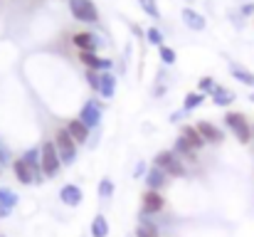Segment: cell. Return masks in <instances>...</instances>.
Wrapping results in <instances>:
<instances>
[{"instance_id":"obj_1","label":"cell","mask_w":254,"mask_h":237,"mask_svg":"<svg viewBox=\"0 0 254 237\" xmlns=\"http://www.w3.org/2000/svg\"><path fill=\"white\" fill-rule=\"evenodd\" d=\"M222 124H225L227 134L235 136L237 144H242V146H250V144H252V124H250V119H247L245 111L227 109V111L222 114Z\"/></svg>"},{"instance_id":"obj_2","label":"cell","mask_w":254,"mask_h":237,"mask_svg":"<svg viewBox=\"0 0 254 237\" xmlns=\"http://www.w3.org/2000/svg\"><path fill=\"white\" fill-rule=\"evenodd\" d=\"M52 141H55V149H57V154H60L62 165H74V163H77V156H79V146H77V141H74V139L67 134V129H64V126L55 131Z\"/></svg>"},{"instance_id":"obj_3","label":"cell","mask_w":254,"mask_h":237,"mask_svg":"<svg viewBox=\"0 0 254 237\" xmlns=\"http://www.w3.org/2000/svg\"><path fill=\"white\" fill-rule=\"evenodd\" d=\"M153 165L163 168L170 178H185V175H188L185 160L178 156L173 149H163V151H158V154H156V158H153Z\"/></svg>"},{"instance_id":"obj_4","label":"cell","mask_w":254,"mask_h":237,"mask_svg":"<svg viewBox=\"0 0 254 237\" xmlns=\"http://www.w3.org/2000/svg\"><path fill=\"white\" fill-rule=\"evenodd\" d=\"M40 163H42V173L45 178H57L60 170H62V160H60V154L55 149V141L47 139L40 144Z\"/></svg>"},{"instance_id":"obj_5","label":"cell","mask_w":254,"mask_h":237,"mask_svg":"<svg viewBox=\"0 0 254 237\" xmlns=\"http://www.w3.org/2000/svg\"><path fill=\"white\" fill-rule=\"evenodd\" d=\"M77 119L84 124L86 129H99L101 126V119H104V104L96 99V96H91V99H86L84 104H82V109H79V114H77Z\"/></svg>"},{"instance_id":"obj_6","label":"cell","mask_w":254,"mask_h":237,"mask_svg":"<svg viewBox=\"0 0 254 237\" xmlns=\"http://www.w3.org/2000/svg\"><path fill=\"white\" fill-rule=\"evenodd\" d=\"M67 5H69V12L77 22H84V25L99 22V7L94 0H67Z\"/></svg>"},{"instance_id":"obj_7","label":"cell","mask_w":254,"mask_h":237,"mask_svg":"<svg viewBox=\"0 0 254 237\" xmlns=\"http://www.w3.org/2000/svg\"><path fill=\"white\" fill-rule=\"evenodd\" d=\"M163 210H166V198H163L161 190H146L141 195V215L153 218V215H158Z\"/></svg>"},{"instance_id":"obj_8","label":"cell","mask_w":254,"mask_h":237,"mask_svg":"<svg viewBox=\"0 0 254 237\" xmlns=\"http://www.w3.org/2000/svg\"><path fill=\"white\" fill-rule=\"evenodd\" d=\"M72 45L79 50V52H99L101 47V37L91 30H79L72 35Z\"/></svg>"},{"instance_id":"obj_9","label":"cell","mask_w":254,"mask_h":237,"mask_svg":"<svg viewBox=\"0 0 254 237\" xmlns=\"http://www.w3.org/2000/svg\"><path fill=\"white\" fill-rule=\"evenodd\" d=\"M79 62L84 65V70H94V72H111L114 60L101 57L99 52H79Z\"/></svg>"},{"instance_id":"obj_10","label":"cell","mask_w":254,"mask_h":237,"mask_svg":"<svg viewBox=\"0 0 254 237\" xmlns=\"http://www.w3.org/2000/svg\"><path fill=\"white\" fill-rule=\"evenodd\" d=\"M180 20H183V25H185L188 30H192V32H202V30L207 27L205 15H202L200 10H195V7H183V10H180Z\"/></svg>"},{"instance_id":"obj_11","label":"cell","mask_w":254,"mask_h":237,"mask_svg":"<svg viewBox=\"0 0 254 237\" xmlns=\"http://www.w3.org/2000/svg\"><path fill=\"white\" fill-rule=\"evenodd\" d=\"M197 126V131L202 134V139H205V144H212V146H220L225 139H227V134L217 126V124H212V121H197L195 124Z\"/></svg>"},{"instance_id":"obj_12","label":"cell","mask_w":254,"mask_h":237,"mask_svg":"<svg viewBox=\"0 0 254 237\" xmlns=\"http://www.w3.org/2000/svg\"><path fill=\"white\" fill-rule=\"evenodd\" d=\"M168 180H170V175L163 168H158V165H148V173L143 175L146 190H163L168 185Z\"/></svg>"},{"instance_id":"obj_13","label":"cell","mask_w":254,"mask_h":237,"mask_svg":"<svg viewBox=\"0 0 254 237\" xmlns=\"http://www.w3.org/2000/svg\"><path fill=\"white\" fill-rule=\"evenodd\" d=\"M60 200H62L67 208H77V205H82V200H84V190H82L77 183H67V185L60 188Z\"/></svg>"},{"instance_id":"obj_14","label":"cell","mask_w":254,"mask_h":237,"mask_svg":"<svg viewBox=\"0 0 254 237\" xmlns=\"http://www.w3.org/2000/svg\"><path fill=\"white\" fill-rule=\"evenodd\" d=\"M64 129H67V134L77 141V146H84V144H89V139H91V129H86L77 116L69 119V121L64 124Z\"/></svg>"},{"instance_id":"obj_15","label":"cell","mask_w":254,"mask_h":237,"mask_svg":"<svg viewBox=\"0 0 254 237\" xmlns=\"http://www.w3.org/2000/svg\"><path fill=\"white\" fill-rule=\"evenodd\" d=\"M116 84H119V79L114 72H99V91L96 94L109 101V99L116 96Z\"/></svg>"},{"instance_id":"obj_16","label":"cell","mask_w":254,"mask_h":237,"mask_svg":"<svg viewBox=\"0 0 254 237\" xmlns=\"http://www.w3.org/2000/svg\"><path fill=\"white\" fill-rule=\"evenodd\" d=\"M22 160L32 168V173H35V183L40 185L42 180H45V173H42V163H40V146H30L25 154H22Z\"/></svg>"},{"instance_id":"obj_17","label":"cell","mask_w":254,"mask_h":237,"mask_svg":"<svg viewBox=\"0 0 254 237\" xmlns=\"http://www.w3.org/2000/svg\"><path fill=\"white\" fill-rule=\"evenodd\" d=\"M210 99H212V104H215V106H220V109H230V106L237 101V94H235L232 89H227V86L217 84V86L212 89Z\"/></svg>"},{"instance_id":"obj_18","label":"cell","mask_w":254,"mask_h":237,"mask_svg":"<svg viewBox=\"0 0 254 237\" xmlns=\"http://www.w3.org/2000/svg\"><path fill=\"white\" fill-rule=\"evenodd\" d=\"M12 173H15L17 183H22V185H35V173H32V168H30L22 158H15V160H12Z\"/></svg>"},{"instance_id":"obj_19","label":"cell","mask_w":254,"mask_h":237,"mask_svg":"<svg viewBox=\"0 0 254 237\" xmlns=\"http://www.w3.org/2000/svg\"><path fill=\"white\" fill-rule=\"evenodd\" d=\"M173 151L183 158V160H197V154H200V151H197L190 141H185L180 134H178V139L173 141Z\"/></svg>"},{"instance_id":"obj_20","label":"cell","mask_w":254,"mask_h":237,"mask_svg":"<svg viewBox=\"0 0 254 237\" xmlns=\"http://www.w3.org/2000/svg\"><path fill=\"white\" fill-rule=\"evenodd\" d=\"M205 99H207V94H202V91H197V89H192V91H185V96H183V111L185 114H190V111H195V109H200L202 104H205Z\"/></svg>"},{"instance_id":"obj_21","label":"cell","mask_w":254,"mask_h":237,"mask_svg":"<svg viewBox=\"0 0 254 237\" xmlns=\"http://www.w3.org/2000/svg\"><path fill=\"white\" fill-rule=\"evenodd\" d=\"M180 136L185 139V141H190L197 151H202L207 144H205V139H202V134L197 131V126L195 124H185V126H180Z\"/></svg>"},{"instance_id":"obj_22","label":"cell","mask_w":254,"mask_h":237,"mask_svg":"<svg viewBox=\"0 0 254 237\" xmlns=\"http://www.w3.org/2000/svg\"><path fill=\"white\" fill-rule=\"evenodd\" d=\"M230 77H235L245 86H254V72L247 70L245 65H240V62H230Z\"/></svg>"},{"instance_id":"obj_23","label":"cell","mask_w":254,"mask_h":237,"mask_svg":"<svg viewBox=\"0 0 254 237\" xmlns=\"http://www.w3.org/2000/svg\"><path fill=\"white\" fill-rule=\"evenodd\" d=\"M89 233H91V237H109L111 228H109V220H106V215L96 213V215L91 218V228H89Z\"/></svg>"},{"instance_id":"obj_24","label":"cell","mask_w":254,"mask_h":237,"mask_svg":"<svg viewBox=\"0 0 254 237\" xmlns=\"http://www.w3.org/2000/svg\"><path fill=\"white\" fill-rule=\"evenodd\" d=\"M136 237H161L156 223H153L148 215H141V223H138V228H136Z\"/></svg>"},{"instance_id":"obj_25","label":"cell","mask_w":254,"mask_h":237,"mask_svg":"<svg viewBox=\"0 0 254 237\" xmlns=\"http://www.w3.org/2000/svg\"><path fill=\"white\" fill-rule=\"evenodd\" d=\"M146 42H148L151 47H156V50H158L161 45H166V32H163L161 27H156V25H153V27H148V30H146Z\"/></svg>"},{"instance_id":"obj_26","label":"cell","mask_w":254,"mask_h":237,"mask_svg":"<svg viewBox=\"0 0 254 237\" xmlns=\"http://www.w3.org/2000/svg\"><path fill=\"white\" fill-rule=\"evenodd\" d=\"M96 193H99V198H101V200H109V198L116 193V185H114V180H111V178H101V180H99V188H96Z\"/></svg>"},{"instance_id":"obj_27","label":"cell","mask_w":254,"mask_h":237,"mask_svg":"<svg viewBox=\"0 0 254 237\" xmlns=\"http://www.w3.org/2000/svg\"><path fill=\"white\" fill-rule=\"evenodd\" d=\"M138 5L143 7V12L148 15V17H153V20H161V5H158V0H138Z\"/></svg>"},{"instance_id":"obj_28","label":"cell","mask_w":254,"mask_h":237,"mask_svg":"<svg viewBox=\"0 0 254 237\" xmlns=\"http://www.w3.org/2000/svg\"><path fill=\"white\" fill-rule=\"evenodd\" d=\"M0 203L5 205V208H15L17 203H20V198H17V193H12L10 188H0Z\"/></svg>"},{"instance_id":"obj_29","label":"cell","mask_w":254,"mask_h":237,"mask_svg":"<svg viewBox=\"0 0 254 237\" xmlns=\"http://www.w3.org/2000/svg\"><path fill=\"white\" fill-rule=\"evenodd\" d=\"M158 57H161V62H163V65H168V67L178 62L175 50H173V47H168V45H161V47H158Z\"/></svg>"},{"instance_id":"obj_30","label":"cell","mask_w":254,"mask_h":237,"mask_svg":"<svg viewBox=\"0 0 254 237\" xmlns=\"http://www.w3.org/2000/svg\"><path fill=\"white\" fill-rule=\"evenodd\" d=\"M215 86H217V81H215V77H210V75H207V77H200V81H197V91H202V94H207V96L212 94Z\"/></svg>"},{"instance_id":"obj_31","label":"cell","mask_w":254,"mask_h":237,"mask_svg":"<svg viewBox=\"0 0 254 237\" xmlns=\"http://www.w3.org/2000/svg\"><path fill=\"white\" fill-rule=\"evenodd\" d=\"M12 160H15V158H12L10 146H7V144L0 139V165H2V168H5V165H12Z\"/></svg>"},{"instance_id":"obj_32","label":"cell","mask_w":254,"mask_h":237,"mask_svg":"<svg viewBox=\"0 0 254 237\" xmlns=\"http://www.w3.org/2000/svg\"><path fill=\"white\" fill-rule=\"evenodd\" d=\"M84 79H86V84H89V89H91V91H99V72H94V70H86V72H84Z\"/></svg>"},{"instance_id":"obj_33","label":"cell","mask_w":254,"mask_h":237,"mask_svg":"<svg viewBox=\"0 0 254 237\" xmlns=\"http://www.w3.org/2000/svg\"><path fill=\"white\" fill-rule=\"evenodd\" d=\"M146 173H148V163L146 160H138L136 168H133V178H143Z\"/></svg>"},{"instance_id":"obj_34","label":"cell","mask_w":254,"mask_h":237,"mask_svg":"<svg viewBox=\"0 0 254 237\" xmlns=\"http://www.w3.org/2000/svg\"><path fill=\"white\" fill-rule=\"evenodd\" d=\"M183 116H188V114H185L183 109H178V111H173V114L168 116V121L170 124H178V121H183Z\"/></svg>"},{"instance_id":"obj_35","label":"cell","mask_w":254,"mask_h":237,"mask_svg":"<svg viewBox=\"0 0 254 237\" xmlns=\"http://www.w3.org/2000/svg\"><path fill=\"white\" fill-rule=\"evenodd\" d=\"M240 12H242L245 17H252L254 15V2H245V5L240 7Z\"/></svg>"},{"instance_id":"obj_36","label":"cell","mask_w":254,"mask_h":237,"mask_svg":"<svg viewBox=\"0 0 254 237\" xmlns=\"http://www.w3.org/2000/svg\"><path fill=\"white\" fill-rule=\"evenodd\" d=\"M10 213H12V210H10V208H5V205L0 203V220H5V218H10Z\"/></svg>"},{"instance_id":"obj_37","label":"cell","mask_w":254,"mask_h":237,"mask_svg":"<svg viewBox=\"0 0 254 237\" xmlns=\"http://www.w3.org/2000/svg\"><path fill=\"white\" fill-rule=\"evenodd\" d=\"M250 101H252V104H254V91H252V94H250Z\"/></svg>"},{"instance_id":"obj_38","label":"cell","mask_w":254,"mask_h":237,"mask_svg":"<svg viewBox=\"0 0 254 237\" xmlns=\"http://www.w3.org/2000/svg\"><path fill=\"white\" fill-rule=\"evenodd\" d=\"M252 141H254V126H252Z\"/></svg>"},{"instance_id":"obj_39","label":"cell","mask_w":254,"mask_h":237,"mask_svg":"<svg viewBox=\"0 0 254 237\" xmlns=\"http://www.w3.org/2000/svg\"><path fill=\"white\" fill-rule=\"evenodd\" d=\"M0 175H2V165H0Z\"/></svg>"},{"instance_id":"obj_40","label":"cell","mask_w":254,"mask_h":237,"mask_svg":"<svg viewBox=\"0 0 254 237\" xmlns=\"http://www.w3.org/2000/svg\"><path fill=\"white\" fill-rule=\"evenodd\" d=\"M0 237H2V235H0Z\"/></svg>"}]
</instances>
